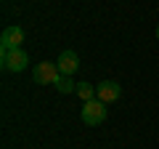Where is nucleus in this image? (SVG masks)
I'll return each mask as SVG.
<instances>
[{
    "instance_id": "nucleus-5",
    "label": "nucleus",
    "mask_w": 159,
    "mask_h": 149,
    "mask_svg": "<svg viewBox=\"0 0 159 149\" xmlns=\"http://www.w3.org/2000/svg\"><path fill=\"white\" fill-rule=\"evenodd\" d=\"M122 93V85L117 80H103L101 85H96V99H101L103 104H114Z\"/></svg>"
},
{
    "instance_id": "nucleus-9",
    "label": "nucleus",
    "mask_w": 159,
    "mask_h": 149,
    "mask_svg": "<svg viewBox=\"0 0 159 149\" xmlns=\"http://www.w3.org/2000/svg\"><path fill=\"white\" fill-rule=\"evenodd\" d=\"M157 40H159V27H157Z\"/></svg>"
},
{
    "instance_id": "nucleus-8",
    "label": "nucleus",
    "mask_w": 159,
    "mask_h": 149,
    "mask_svg": "<svg viewBox=\"0 0 159 149\" xmlns=\"http://www.w3.org/2000/svg\"><path fill=\"white\" fill-rule=\"evenodd\" d=\"M53 85H56V88H58L61 93H74V88H77V83H72L69 77H64V74H61V77H58V80L53 83Z\"/></svg>"
},
{
    "instance_id": "nucleus-6",
    "label": "nucleus",
    "mask_w": 159,
    "mask_h": 149,
    "mask_svg": "<svg viewBox=\"0 0 159 149\" xmlns=\"http://www.w3.org/2000/svg\"><path fill=\"white\" fill-rule=\"evenodd\" d=\"M80 67V56L74 51H64L61 56H58V72L64 74V77H69V74H74Z\"/></svg>"
},
{
    "instance_id": "nucleus-2",
    "label": "nucleus",
    "mask_w": 159,
    "mask_h": 149,
    "mask_svg": "<svg viewBox=\"0 0 159 149\" xmlns=\"http://www.w3.org/2000/svg\"><path fill=\"white\" fill-rule=\"evenodd\" d=\"M82 123L85 125H101L106 120V107H103L101 99H93V101H85L82 104V112H80Z\"/></svg>"
},
{
    "instance_id": "nucleus-7",
    "label": "nucleus",
    "mask_w": 159,
    "mask_h": 149,
    "mask_svg": "<svg viewBox=\"0 0 159 149\" xmlns=\"http://www.w3.org/2000/svg\"><path fill=\"white\" fill-rule=\"evenodd\" d=\"M74 93H77V96L82 99V101H93V99H96V88H93L90 83H77Z\"/></svg>"
},
{
    "instance_id": "nucleus-3",
    "label": "nucleus",
    "mask_w": 159,
    "mask_h": 149,
    "mask_svg": "<svg viewBox=\"0 0 159 149\" xmlns=\"http://www.w3.org/2000/svg\"><path fill=\"white\" fill-rule=\"evenodd\" d=\"M32 77H34L37 85H53V83L61 77V72H58V64H53V61H40V64H34Z\"/></svg>"
},
{
    "instance_id": "nucleus-1",
    "label": "nucleus",
    "mask_w": 159,
    "mask_h": 149,
    "mask_svg": "<svg viewBox=\"0 0 159 149\" xmlns=\"http://www.w3.org/2000/svg\"><path fill=\"white\" fill-rule=\"evenodd\" d=\"M0 61L6 72H24L29 64V56L21 48H11V51H0Z\"/></svg>"
},
{
    "instance_id": "nucleus-4",
    "label": "nucleus",
    "mask_w": 159,
    "mask_h": 149,
    "mask_svg": "<svg viewBox=\"0 0 159 149\" xmlns=\"http://www.w3.org/2000/svg\"><path fill=\"white\" fill-rule=\"evenodd\" d=\"M24 43V29L21 27H6L0 35V51H11V48H21Z\"/></svg>"
}]
</instances>
